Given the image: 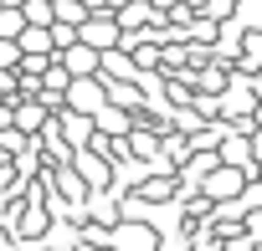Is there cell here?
I'll return each instance as SVG.
<instances>
[{
	"mask_svg": "<svg viewBox=\"0 0 262 251\" xmlns=\"http://www.w3.org/2000/svg\"><path fill=\"white\" fill-rule=\"evenodd\" d=\"M16 62H21V46L11 36H0V67H16Z\"/></svg>",
	"mask_w": 262,
	"mask_h": 251,
	"instance_id": "cell-12",
	"label": "cell"
},
{
	"mask_svg": "<svg viewBox=\"0 0 262 251\" xmlns=\"http://www.w3.org/2000/svg\"><path fill=\"white\" fill-rule=\"evenodd\" d=\"M41 123H47V103H21L11 113V129H21V134H36Z\"/></svg>",
	"mask_w": 262,
	"mask_h": 251,
	"instance_id": "cell-5",
	"label": "cell"
},
{
	"mask_svg": "<svg viewBox=\"0 0 262 251\" xmlns=\"http://www.w3.org/2000/svg\"><path fill=\"white\" fill-rule=\"evenodd\" d=\"M57 52H62L57 67H62L67 77H88V72H98V62H103V52H93L88 41H67V46H57Z\"/></svg>",
	"mask_w": 262,
	"mask_h": 251,
	"instance_id": "cell-2",
	"label": "cell"
},
{
	"mask_svg": "<svg viewBox=\"0 0 262 251\" xmlns=\"http://www.w3.org/2000/svg\"><path fill=\"white\" fill-rule=\"evenodd\" d=\"M52 21H62V26H82V21H88V0H52Z\"/></svg>",
	"mask_w": 262,
	"mask_h": 251,
	"instance_id": "cell-8",
	"label": "cell"
},
{
	"mask_svg": "<svg viewBox=\"0 0 262 251\" xmlns=\"http://www.w3.org/2000/svg\"><path fill=\"white\" fill-rule=\"evenodd\" d=\"M62 113V134L72 144H88V129H93V113H72V108H57Z\"/></svg>",
	"mask_w": 262,
	"mask_h": 251,
	"instance_id": "cell-6",
	"label": "cell"
},
{
	"mask_svg": "<svg viewBox=\"0 0 262 251\" xmlns=\"http://www.w3.org/2000/svg\"><path fill=\"white\" fill-rule=\"evenodd\" d=\"M123 6H128V0H123ZM144 16H149V11H144V6H139V0H134V6H128V11L118 16V26H139Z\"/></svg>",
	"mask_w": 262,
	"mask_h": 251,
	"instance_id": "cell-13",
	"label": "cell"
},
{
	"mask_svg": "<svg viewBox=\"0 0 262 251\" xmlns=\"http://www.w3.org/2000/svg\"><path fill=\"white\" fill-rule=\"evenodd\" d=\"M257 159H262V139H257Z\"/></svg>",
	"mask_w": 262,
	"mask_h": 251,
	"instance_id": "cell-15",
	"label": "cell"
},
{
	"mask_svg": "<svg viewBox=\"0 0 262 251\" xmlns=\"http://www.w3.org/2000/svg\"><path fill=\"white\" fill-rule=\"evenodd\" d=\"M77 41H88L93 52H108V46L118 41V21H113V16H93V11H88V21L77 26Z\"/></svg>",
	"mask_w": 262,
	"mask_h": 251,
	"instance_id": "cell-3",
	"label": "cell"
},
{
	"mask_svg": "<svg viewBox=\"0 0 262 251\" xmlns=\"http://www.w3.org/2000/svg\"><path fill=\"white\" fill-rule=\"evenodd\" d=\"M108 97H103V82L88 72V77H67V87H62V108H72V113H98Z\"/></svg>",
	"mask_w": 262,
	"mask_h": 251,
	"instance_id": "cell-1",
	"label": "cell"
},
{
	"mask_svg": "<svg viewBox=\"0 0 262 251\" xmlns=\"http://www.w3.org/2000/svg\"><path fill=\"white\" fill-rule=\"evenodd\" d=\"M93 123H98L103 134H128V129H134V123H128V113H123V108H108V103L93 113Z\"/></svg>",
	"mask_w": 262,
	"mask_h": 251,
	"instance_id": "cell-7",
	"label": "cell"
},
{
	"mask_svg": "<svg viewBox=\"0 0 262 251\" xmlns=\"http://www.w3.org/2000/svg\"><path fill=\"white\" fill-rule=\"evenodd\" d=\"M26 26H52V0H21Z\"/></svg>",
	"mask_w": 262,
	"mask_h": 251,
	"instance_id": "cell-9",
	"label": "cell"
},
{
	"mask_svg": "<svg viewBox=\"0 0 262 251\" xmlns=\"http://www.w3.org/2000/svg\"><path fill=\"white\" fill-rule=\"evenodd\" d=\"M26 26V16H21V6H0V36H11L16 41V31Z\"/></svg>",
	"mask_w": 262,
	"mask_h": 251,
	"instance_id": "cell-10",
	"label": "cell"
},
{
	"mask_svg": "<svg viewBox=\"0 0 262 251\" xmlns=\"http://www.w3.org/2000/svg\"><path fill=\"white\" fill-rule=\"evenodd\" d=\"M236 108H242V113L252 108V92H247V87H231V92H226V113H236Z\"/></svg>",
	"mask_w": 262,
	"mask_h": 251,
	"instance_id": "cell-11",
	"label": "cell"
},
{
	"mask_svg": "<svg viewBox=\"0 0 262 251\" xmlns=\"http://www.w3.org/2000/svg\"><path fill=\"white\" fill-rule=\"evenodd\" d=\"M201 180H206V195H211V200L242 195V174H236V169H221V164H211V169H206Z\"/></svg>",
	"mask_w": 262,
	"mask_h": 251,
	"instance_id": "cell-4",
	"label": "cell"
},
{
	"mask_svg": "<svg viewBox=\"0 0 262 251\" xmlns=\"http://www.w3.org/2000/svg\"><path fill=\"white\" fill-rule=\"evenodd\" d=\"M211 164H216V159H211V154H201V159H190V164H185V169H190V180H201V174H206V169H211Z\"/></svg>",
	"mask_w": 262,
	"mask_h": 251,
	"instance_id": "cell-14",
	"label": "cell"
}]
</instances>
